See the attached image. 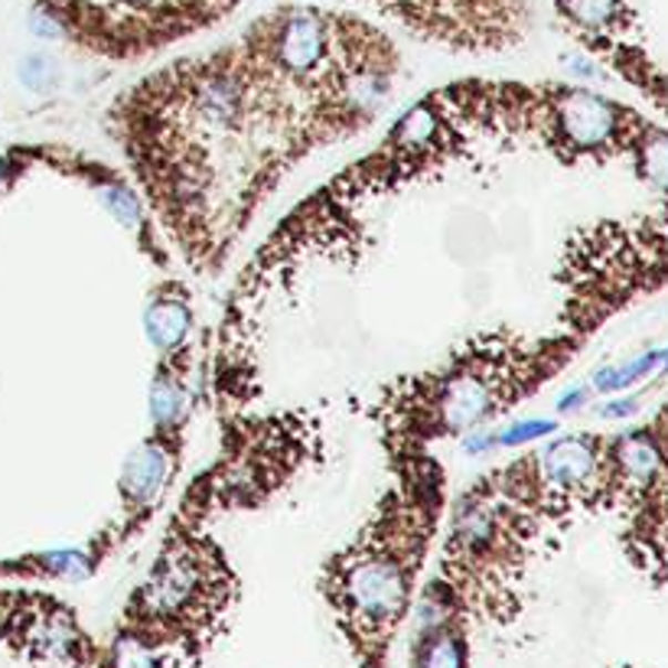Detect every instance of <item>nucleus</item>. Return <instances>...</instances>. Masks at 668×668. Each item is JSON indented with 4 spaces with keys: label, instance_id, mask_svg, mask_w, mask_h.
<instances>
[{
    "label": "nucleus",
    "instance_id": "obj_1",
    "mask_svg": "<svg viewBox=\"0 0 668 668\" xmlns=\"http://www.w3.org/2000/svg\"><path fill=\"white\" fill-rule=\"evenodd\" d=\"M438 515L441 466L411 453L404 486L389 493L382 512L349 548L330 557L323 597L330 600L359 668H386L391 639L411 616L414 580L431 548Z\"/></svg>",
    "mask_w": 668,
    "mask_h": 668
},
{
    "label": "nucleus",
    "instance_id": "obj_2",
    "mask_svg": "<svg viewBox=\"0 0 668 668\" xmlns=\"http://www.w3.org/2000/svg\"><path fill=\"white\" fill-rule=\"evenodd\" d=\"M235 574L225 555L196 532L169 535L144 584L131 594L117 636H127L173 668L196 666L225 629Z\"/></svg>",
    "mask_w": 668,
    "mask_h": 668
},
{
    "label": "nucleus",
    "instance_id": "obj_3",
    "mask_svg": "<svg viewBox=\"0 0 668 668\" xmlns=\"http://www.w3.org/2000/svg\"><path fill=\"white\" fill-rule=\"evenodd\" d=\"M542 95L538 134L552 151L571 157H610L636 147L649 121L600 92L580 85H548Z\"/></svg>",
    "mask_w": 668,
    "mask_h": 668
},
{
    "label": "nucleus",
    "instance_id": "obj_4",
    "mask_svg": "<svg viewBox=\"0 0 668 668\" xmlns=\"http://www.w3.org/2000/svg\"><path fill=\"white\" fill-rule=\"evenodd\" d=\"M408 27L450 43L493 47L518 40L528 0H366Z\"/></svg>",
    "mask_w": 668,
    "mask_h": 668
},
{
    "label": "nucleus",
    "instance_id": "obj_5",
    "mask_svg": "<svg viewBox=\"0 0 668 668\" xmlns=\"http://www.w3.org/2000/svg\"><path fill=\"white\" fill-rule=\"evenodd\" d=\"M176 434L157 431L154 438H147L144 444L131 450V456L124 460L121 470V502H124V522H137L144 525L151 508L157 500L167 493V483L173 480V456H176Z\"/></svg>",
    "mask_w": 668,
    "mask_h": 668
},
{
    "label": "nucleus",
    "instance_id": "obj_6",
    "mask_svg": "<svg viewBox=\"0 0 668 668\" xmlns=\"http://www.w3.org/2000/svg\"><path fill=\"white\" fill-rule=\"evenodd\" d=\"M147 408H151L154 431L176 434L183 428L189 414V349L186 346L164 352L151 382Z\"/></svg>",
    "mask_w": 668,
    "mask_h": 668
},
{
    "label": "nucleus",
    "instance_id": "obj_7",
    "mask_svg": "<svg viewBox=\"0 0 668 668\" xmlns=\"http://www.w3.org/2000/svg\"><path fill=\"white\" fill-rule=\"evenodd\" d=\"M144 333L151 339V346L164 356L179 346L189 342L193 333V304H189V290L176 280L161 284L147 307H144Z\"/></svg>",
    "mask_w": 668,
    "mask_h": 668
},
{
    "label": "nucleus",
    "instance_id": "obj_8",
    "mask_svg": "<svg viewBox=\"0 0 668 668\" xmlns=\"http://www.w3.org/2000/svg\"><path fill=\"white\" fill-rule=\"evenodd\" d=\"M414 668H466L470 643H466V619H446L428 629H414L411 643Z\"/></svg>",
    "mask_w": 668,
    "mask_h": 668
},
{
    "label": "nucleus",
    "instance_id": "obj_9",
    "mask_svg": "<svg viewBox=\"0 0 668 668\" xmlns=\"http://www.w3.org/2000/svg\"><path fill=\"white\" fill-rule=\"evenodd\" d=\"M557 13L587 40L604 47L607 37L619 33L629 10L626 0H555Z\"/></svg>",
    "mask_w": 668,
    "mask_h": 668
},
{
    "label": "nucleus",
    "instance_id": "obj_10",
    "mask_svg": "<svg viewBox=\"0 0 668 668\" xmlns=\"http://www.w3.org/2000/svg\"><path fill=\"white\" fill-rule=\"evenodd\" d=\"M557 418H525L515 424H505L496 431H476V434H463V453L470 456H486L493 450H515V446H528L545 438L557 434Z\"/></svg>",
    "mask_w": 668,
    "mask_h": 668
},
{
    "label": "nucleus",
    "instance_id": "obj_11",
    "mask_svg": "<svg viewBox=\"0 0 668 668\" xmlns=\"http://www.w3.org/2000/svg\"><path fill=\"white\" fill-rule=\"evenodd\" d=\"M662 359H666V346H656V349H646L643 356H636L629 362L604 366V369L594 372L590 389H594V394H623V391H629L633 386L652 379L659 372Z\"/></svg>",
    "mask_w": 668,
    "mask_h": 668
},
{
    "label": "nucleus",
    "instance_id": "obj_12",
    "mask_svg": "<svg viewBox=\"0 0 668 668\" xmlns=\"http://www.w3.org/2000/svg\"><path fill=\"white\" fill-rule=\"evenodd\" d=\"M633 161H636L639 176L668 199V131L649 124L633 147Z\"/></svg>",
    "mask_w": 668,
    "mask_h": 668
},
{
    "label": "nucleus",
    "instance_id": "obj_13",
    "mask_svg": "<svg viewBox=\"0 0 668 668\" xmlns=\"http://www.w3.org/2000/svg\"><path fill=\"white\" fill-rule=\"evenodd\" d=\"M99 203L105 206V213H112V219L124 228H134L144 225V209H141V199L124 186V183H102L99 186Z\"/></svg>",
    "mask_w": 668,
    "mask_h": 668
},
{
    "label": "nucleus",
    "instance_id": "obj_14",
    "mask_svg": "<svg viewBox=\"0 0 668 668\" xmlns=\"http://www.w3.org/2000/svg\"><path fill=\"white\" fill-rule=\"evenodd\" d=\"M17 75H20V85L33 95H47L53 92L59 82L56 62L47 56V53H30V56L20 59L17 65Z\"/></svg>",
    "mask_w": 668,
    "mask_h": 668
},
{
    "label": "nucleus",
    "instance_id": "obj_15",
    "mask_svg": "<svg viewBox=\"0 0 668 668\" xmlns=\"http://www.w3.org/2000/svg\"><path fill=\"white\" fill-rule=\"evenodd\" d=\"M643 411V394H607L604 404H597V418L604 421H629Z\"/></svg>",
    "mask_w": 668,
    "mask_h": 668
},
{
    "label": "nucleus",
    "instance_id": "obj_16",
    "mask_svg": "<svg viewBox=\"0 0 668 668\" xmlns=\"http://www.w3.org/2000/svg\"><path fill=\"white\" fill-rule=\"evenodd\" d=\"M590 401H594V389H590V386H574V389L557 394L555 411L557 414H577V411H584Z\"/></svg>",
    "mask_w": 668,
    "mask_h": 668
},
{
    "label": "nucleus",
    "instance_id": "obj_17",
    "mask_svg": "<svg viewBox=\"0 0 668 668\" xmlns=\"http://www.w3.org/2000/svg\"><path fill=\"white\" fill-rule=\"evenodd\" d=\"M564 69H567V75H574V79H580V82L604 79L600 65H597V62H594L590 56H567L564 59Z\"/></svg>",
    "mask_w": 668,
    "mask_h": 668
},
{
    "label": "nucleus",
    "instance_id": "obj_18",
    "mask_svg": "<svg viewBox=\"0 0 668 668\" xmlns=\"http://www.w3.org/2000/svg\"><path fill=\"white\" fill-rule=\"evenodd\" d=\"M652 428H656V434L662 438V444L668 446V401H666V408L659 411V418L652 421Z\"/></svg>",
    "mask_w": 668,
    "mask_h": 668
},
{
    "label": "nucleus",
    "instance_id": "obj_19",
    "mask_svg": "<svg viewBox=\"0 0 668 668\" xmlns=\"http://www.w3.org/2000/svg\"><path fill=\"white\" fill-rule=\"evenodd\" d=\"M10 176H13V161H10V157H0V186H7Z\"/></svg>",
    "mask_w": 668,
    "mask_h": 668
},
{
    "label": "nucleus",
    "instance_id": "obj_20",
    "mask_svg": "<svg viewBox=\"0 0 668 668\" xmlns=\"http://www.w3.org/2000/svg\"><path fill=\"white\" fill-rule=\"evenodd\" d=\"M656 376H659V379H668V346H666V359H662V366H659Z\"/></svg>",
    "mask_w": 668,
    "mask_h": 668
}]
</instances>
